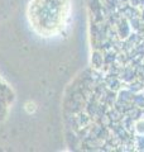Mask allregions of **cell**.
Masks as SVG:
<instances>
[{"instance_id": "obj_1", "label": "cell", "mask_w": 144, "mask_h": 152, "mask_svg": "<svg viewBox=\"0 0 144 152\" xmlns=\"http://www.w3.org/2000/svg\"><path fill=\"white\" fill-rule=\"evenodd\" d=\"M67 10V0H31L28 20L38 34L49 37L63 27Z\"/></svg>"}]
</instances>
